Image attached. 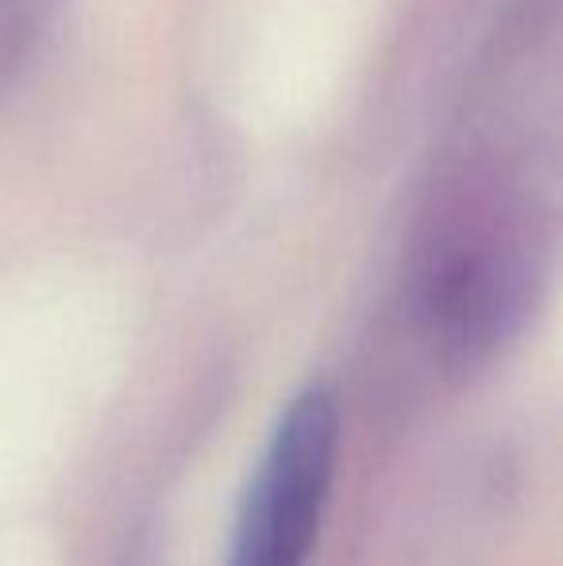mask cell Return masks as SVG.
<instances>
[{
    "label": "cell",
    "mask_w": 563,
    "mask_h": 566,
    "mask_svg": "<svg viewBox=\"0 0 563 566\" xmlns=\"http://www.w3.org/2000/svg\"><path fill=\"white\" fill-rule=\"evenodd\" d=\"M340 459V409L313 386L282 412L236 521L228 566H305Z\"/></svg>",
    "instance_id": "cell-1"
}]
</instances>
